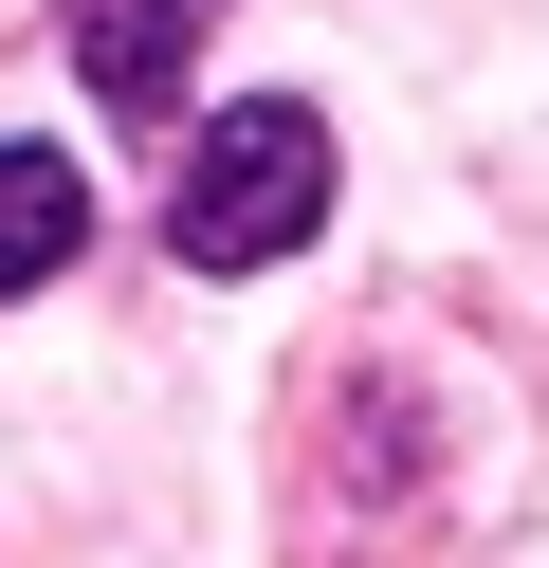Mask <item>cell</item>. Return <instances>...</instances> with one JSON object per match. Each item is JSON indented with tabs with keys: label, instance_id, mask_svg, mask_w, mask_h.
Returning a JSON list of instances; mask_svg holds the SVG:
<instances>
[{
	"label": "cell",
	"instance_id": "6da1fadb",
	"mask_svg": "<svg viewBox=\"0 0 549 568\" xmlns=\"http://www.w3.org/2000/svg\"><path fill=\"white\" fill-rule=\"evenodd\" d=\"M312 221H329V111L238 92V111L183 129V184H165V257L183 275H275Z\"/></svg>",
	"mask_w": 549,
	"mask_h": 568
},
{
	"label": "cell",
	"instance_id": "7a4b0ae2",
	"mask_svg": "<svg viewBox=\"0 0 549 568\" xmlns=\"http://www.w3.org/2000/svg\"><path fill=\"white\" fill-rule=\"evenodd\" d=\"M202 19H220V0H73V74H92L129 129H165V111H183V55H202Z\"/></svg>",
	"mask_w": 549,
	"mask_h": 568
},
{
	"label": "cell",
	"instance_id": "3957f363",
	"mask_svg": "<svg viewBox=\"0 0 549 568\" xmlns=\"http://www.w3.org/2000/svg\"><path fill=\"white\" fill-rule=\"evenodd\" d=\"M73 239H92V184H73L55 148H0V294L73 275Z\"/></svg>",
	"mask_w": 549,
	"mask_h": 568
}]
</instances>
